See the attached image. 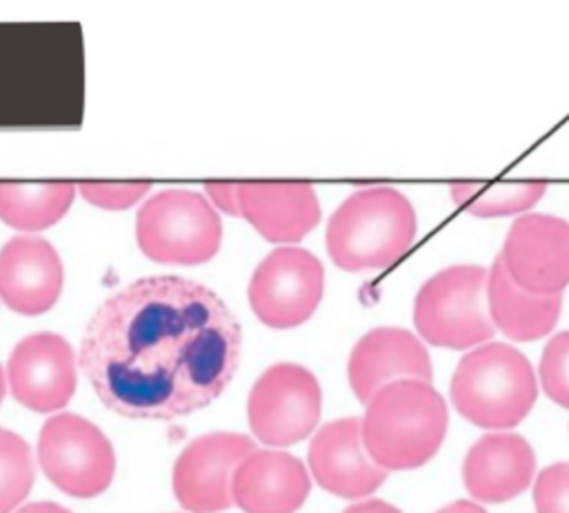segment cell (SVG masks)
<instances>
[{"label": "cell", "mask_w": 569, "mask_h": 513, "mask_svg": "<svg viewBox=\"0 0 569 513\" xmlns=\"http://www.w3.org/2000/svg\"><path fill=\"white\" fill-rule=\"evenodd\" d=\"M242 326L209 286L149 275L107 295L80 342V371L100 402L133 420H176L231 382Z\"/></svg>", "instance_id": "cell-1"}, {"label": "cell", "mask_w": 569, "mask_h": 513, "mask_svg": "<svg viewBox=\"0 0 569 513\" xmlns=\"http://www.w3.org/2000/svg\"><path fill=\"white\" fill-rule=\"evenodd\" d=\"M16 513H71V511L56 502H29L20 506Z\"/></svg>", "instance_id": "cell-28"}, {"label": "cell", "mask_w": 569, "mask_h": 513, "mask_svg": "<svg viewBox=\"0 0 569 513\" xmlns=\"http://www.w3.org/2000/svg\"><path fill=\"white\" fill-rule=\"evenodd\" d=\"M311 489L305 464L284 451H253L233 473V504L244 513H296Z\"/></svg>", "instance_id": "cell-16"}, {"label": "cell", "mask_w": 569, "mask_h": 513, "mask_svg": "<svg viewBox=\"0 0 569 513\" xmlns=\"http://www.w3.org/2000/svg\"><path fill=\"white\" fill-rule=\"evenodd\" d=\"M538 395L531 362L511 344L491 342L469 351L451 378L456 411L482 429L520 424Z\"/></svg>", "instance_id": "cell-4"}, {"label": "cell", "mask_w": 569, "mask_h": 513, "mask_svg": "<svg viewBox=\"0 0 569 513\" xmlns=\"http://www.w3.org/2000/svg\"><path fill=\"white\" fill-rule=\"evenodd\" d=\"M38 462L67 495L96 497L113 480L116 453L107 435L87 418L58 413L38 435Z\"/></svg>", "instance_id": "cell-7"}, {"label": "cell", "mask_w": 569, "mask_h": 513, "mask_svg": "<svg viewBox=\"0 0 569 513\" xmlns=\"http://www.w3.org/2000/svg\"><path fill=\"white\" fill-rule=\"evenodd\" d=\"M204 193L213 207L240 215V182H204Z\"/></svg>", "instance_id": "cell-26"}, {"label": "cell", "mask_w": 569, "mask_h": 513, "mask_svg": "<svg viewBox=\"0 0 569 513\" xmlns=\"http://www.w3.org/2000/svg\"><path fill=\"white\" fill-rule=\"evenodd\" d=\"M325 291L322 262L307 249L280 247L264 255L249 280V304L271 329H293L318 309Z\"/></svg>", "instance_id": "cell-9"}, {"label": "cell", "mask_w": 569, "mask_h": 513, "mask_svg": "<svg viewBox=\"0 0 569 513\" xmlns=\"http://www.w3.org/2000/svg\"><path fill=\"white\" fill-rule=\"evenodd\" d=\"M413 324L422 340L445 349H469L496 331L487 309V271L453 264L431 275L416 293Z\"/></svg>", "instance_id": "cell-6"}, {"label": "cell", "mask_w": 569, "mask_h": 513, "mask_svg": "<svg viewBox=\"0 0 569 513\" xmlns=\"http://www.w3.org/2000/svg\"><path fill=\"white\" fill-rule=\"evenodd\" d=\"M64 284L58 251L38 235H13L0 249V298L22 315L49 311Z\"/></svg>", "instance_id": "cell-15"}, {"label": "cell", "mask_w": 569, "mask_h": 513, "mask_svg": "<svg viewBox=\"0 0 569 513\" xmlns=\"http://www.w3.org/2000/svg\"><path fill=\"white\" fill-rule=\"evenodd\" d=\"M73 195L71 182H0V220L20 231H40L64 218Z\"/></svg>", "instance_id": "cell-20"}, {"label": "cell", "mask_w": 569, "mask_h": 513, "mask_svg": "<svg viewBox=\"0 0 569 513\" xmlns=\"http://www.w3.org/2000/svg\"><path fill=\"white\" fill-rule=\"evenodd\" d=\"M76 355L71 344L49 331L22 338L7 362L9 391L36 413L62 409L76 391Z\"/></svg>", "instance_id": "cell-12"}, {"label": "cell", "mask_w": 569, "mask_h": 513, "mask_svg": "<svg viewBox=\"0 0 569 513\" xmlns=\"http://www.w3.org/2000/svg\"><path fill=\"white\" fill-rule=\"evenodd\" d=\"M447 424V404L431 382L400 380L369 400L362 442L369 457L385 471L418 469L438 453Z\"/></svg>", "instance_id": "cell-2"}, {"label": "cell", "mask_w": 569, "mask_h": 513, "mask_svg": "<svg viewBox=\"0 0 569 513\" xmlns=\"http://www.w3.org/2000/svg\"><path fill=\"white\" fill-rule=\"evenodd\" d=\"M547 184L542 180L536 182H451L449 191L453 202L471 215L478 218H498L513 215L533 207Z\"/></svg>", "instance_id": "cell-21"}, {"label": "cell", "mask_w": 569, "mask_h": 513, "mask_svg": "<svg viewBox=\"0 0 569 513\" xmlns=\"http://www.w3.org/2000/svg\"><path fill=\"white\" fill-rule=\"evenodd\" d=\"M533 471L536 455L522 435L489 433L467 451L462 482L471 497L498 504L520 495L531 484Z\"/></svg>", "instance_id": "cell-17"}, {"label": "cell", "mask_w": 569, "mask_h": 513, "mask_svg": "<svg viewBox=\"0 0 569 513\" xmlns=\"http://www.w3.org/2000/svg\"><path fill=\"white\" fill-rule=\"evenodd\" d=\"M498 258L525 291L562 293L569 284V222L547 213H527L509 227Z\"/></svg>", "instance_id": "cell-11"}, {"label": "cell", "mask_w": 569, "mask_h": 513, "mask_svg": "<svg viewBox=\"0 0 569 513\" xmlns=\"http://www.w3.org/2000/svg\"><path fill=\"white\" fill-rule=\"evenodd\" d=\"M33 477L29 444L0 426V513H11L29 495Z\"/></svg>", "instance_id": "cell-22"}, {"label": "cell", "mask_w": 569, "mask_h": 513, "mask_svg": "<svg viewBox=\"0 0 569 513\" xmlns=\"http://www.w3.org/2000/svg\"><path fill=\"white\" fill-rule=\"evenodd\" d=\"M4 393H7V378H4V371H2V366H0V402H2Z\"/></svg>", "instance_id": "cell-30"}, {"label": "cell", "mask_w": 569, "mask_h": 513, "mask_svg": "<svg viewBox=\"0 0 569 513\" xmlns=\"http://www.w3.org/2000/svg\"><path fill=\"white\" fill-rule=\"evenodd\" d=\"M309 469L325 491L349 500L373 493L387 477L365 449L358 418L333 420L311 437Z\"/></svg>", "instance_id": "cell-14"}, {"label": "cell", "mask_w": 569, "mask_h": 513, "mask_svg": "<svg viewBox=\"0 0 569 513\" xmlns=\"http://www.w3.org/2000/svg\"><path fill=\"white\" fill-rule=\"evenodd\" d=\"M413 204L391 187L353 191L329 218L327 251L336 266L358 273L387 269L416 238Z\"/></svg>", "instance_id": "cell-3"}, {"label": "cell", "mask_w": 569, "mask_h": 513, "mask_svg": "<svg viewBox=\"0 0 569 513\" xmlns=\"http://www.w3.org/2000/svg\"><path fill=\"white\" fill-rule=\"evenodd\" d=\"M347 375L353 395L362 404H369V400L391 382H431L433 369L425 344L411 331L378 326L365 333L351 349Z\"/></svg>", "instance_id": "cell-13"}, {"label": "cell", "mask_w": 569, "mask_h": 513, "mask_svg": "<svg viewBox=\"0 0 569 513\" xmlns=\"http://www.w3.org/2000/svg\"><path fill=\"white\" fill-rule=\"evenodd\" d=\"M256 451L242 433L216 431L191 440L173 464V495L191 513H220L233 506L231 482L240 462Z\"/></svg>", "instance_id": "cell-10"}, {"label": "cell", "mask_w": 569, "mask_h": 513, "mask_svg": "<svg viewBox=\"0 0 569 513\" xmlns=\"http://www.w3.org/2000/svg\"><path fill=\"white\" fill-rule=\"evenodd\" d=\"M240 215L267 242H298L320 222V202L307 182H240Z\"/></svg>", "instance_id": "cell-18"}, {"label": "cell", "mask_w": 569, "mask_h": 513, "mask_svg": "<svg viewBox=\"0 0 569 513\" xmlns=\"http://www.w3.org/2000/svg\"><path fill=\"white\" fill-rule=\"evenodd\" d=\"M342 513H402V511L382 502V500H367V502H360V504H353V506L345 509Z\"/></svg>", "instance_id": "cell-27"}, {"label": "cell", "mask_w": 569, "mask_h": 513, "mask_svg": "<svg viewBox=\"0 0 569 513\" xmlns=\"http://www.w3.org/2000/svg\"><path fill=\"white\" fill-rule=\"evenodd\" d=\"M151 189L149 182H80V195L100 209L120 211L133 207Z\"/></svg>", "instance_id": "cell-25"}, {"label": "cell", "mask_w": 569, "mask_h": 513, "mask_svg": "<svg viewBox=\"0 0 569 513\" xmlns=\"http://www.w3.org/2000/svg\"><path fill=\"white\" fill-rule=\"evenodd\" d=\"M322 393L316 375L293 362H278L262 371L247 400L251 433L269 446L305 440L320 420Z\"/></svg>", "instance_id": "cell-8"}, {"label": "cell", "mask_w": 569, "mask_h": 513, "mask_svg": "<svg viewBox=\"0 0 569 513\" xmlns=\"http://www.w3.org/2000/svg\"><path fill=\"white\" fill-rule=\"evenodd\" d=\"M136 240L153 262L202 264L222 244V220L198 191L164 189L138 209Z\"/></svg>", "instance_id": "cell-5"}, {"label": "cell", "mask_w": 569, "mask_h": 513, "mask_svg": "<svg viewBox=\"0 0 569 513\" xmlns=\"http://www.w3.org/2000/svg\"><path fill=\"white\" fill-rule=\"evenodd\" d=\"M436 513H487L482 506L473 504V502H467V500H458V502H451L449 506L436 511Z\"/></svg>", "instance_id": "cell-29"}, {"label": "cell", "mask_w": 569, "mask_h": 513, "mask_svg": "<svg viewBox=\"0 0 569 513\" xmlns=\"http://www.w3.org/2000/svg\"><path fill=\"white\" fill-rule=\"evenodd\" d=\"M487 309L493 326L507 338L529 342L547 335L556 326L562 293L538 295L525 291L509 278L500 258H496L487 271Z\"/></svg>", "instance_id": "cell-19"}, {"label": "cell", "mask_w": 569, "mask_h": 513, "mask_svg": "<svg viewBox=\"0 0 569 513\" xmlns=\"http://www.w3.org/2000/svg\"><path fill=\"white\" fill-rule=\"evenodd\" d=\"M536 513H569V462L542 469L533 484Z\"/></svg>", "instance_id": "cell-24"}, {"label": "cell", "mask_w": 569, "mask_h": 513, "mask_svg": "<svg viewBox=\"0 0 569 513\" xmlns=\"http://www.w3.org/2000/svg\"><path fill=\"white\" fill-rule=\"evenodd\" d=\"M540 384L556 404L569 409V331L547 342L540 358Z\"/></svg>", "instance_id": "cell-23"}]
</instances>
